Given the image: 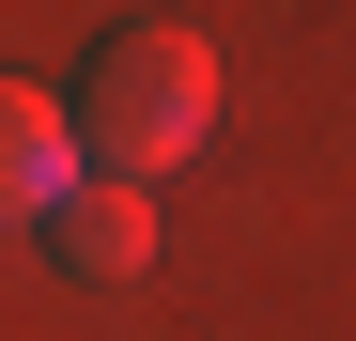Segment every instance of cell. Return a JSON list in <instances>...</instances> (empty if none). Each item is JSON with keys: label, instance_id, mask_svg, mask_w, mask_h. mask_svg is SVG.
Instances as JSON below:
<instances>
[{"label": "cell", "instance_id": "cell-2", "mask_svg": "<svg viewBox=\"0 0 356 341\" xmlns=\"http://www.w3.org/2000/svg\"><path fill=\"white\" fill-rule=\"evenodd\" d=\"M93 187V155H78V93H47L0 63V233H63V202Z\"/></svg>", "mask_w": 356, "mask_h": 341}, {"label": "cell", "instance_id": "cell-3", "mask_svg": "<svg viewBox=\"0 0 356 341\" xmlns=\"http://www.w3.org/2000/svg\"><path fill=\"white\" fill-rule=\"evenodd\" d=\"M63 264L78 279H155V187H108L93 170V187L63 202Z\"/></svg>", "mask_w": 356, "mask_h": 341}, {"label": "cell", "instance_id": "cell-1", "mask_svg": "<svg viewBox=\"0 0 356 341\" xmlns=\"http://www.w3.org/2000/svg\"><path fill=\"white\" fill-rule=\"evenodd\" d=\"M217 125V47L186 16H124L78 63V155L108 170V187H155V170H186Z\"/></svg>", "mask_w": 356, "mask_h": 341}]
</instances>
